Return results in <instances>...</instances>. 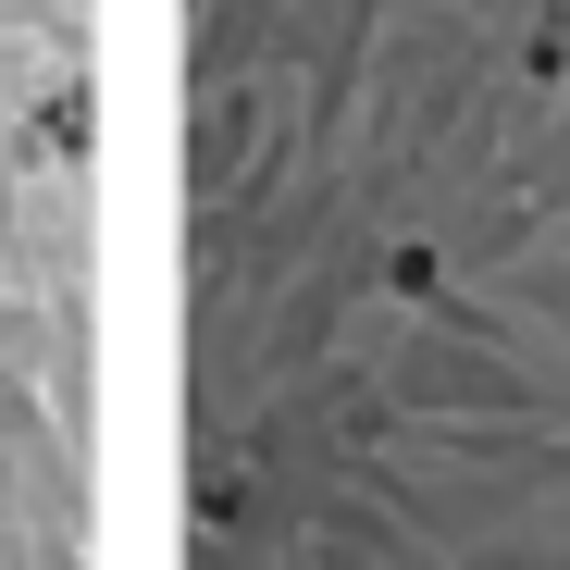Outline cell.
<instances>
[{"label":"cell","mask_w":570,"mask_h":570,"mask_svg":"<svg viewBox=\"0 0 570 570\" xmlns=\"http://www.w3.org/2000/svg\"><path fill=\"white\" fill-rule=\"evenodd\" d=\"M0 385H50V298L0 285Z\"/></svg>","instance_id":"obj_1"}]
</instances>
